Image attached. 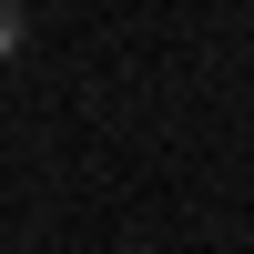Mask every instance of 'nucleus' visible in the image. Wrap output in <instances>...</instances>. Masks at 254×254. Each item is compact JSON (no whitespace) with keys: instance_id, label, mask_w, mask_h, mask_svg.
<instances>
[{"instance_id":"obj_1","label":"nucleus","mask_w":254,"mask_h":254,"mask_svg":"<svg viewBox=\"0 0 254 254\" xmlns=\"http://www.w3.org/2000/svg\"><path fill=\"white\" fill-rule=\"evenodd\" d=\"M20 31H31V10H20V0H0V61L20 51Z\"/></svg>"}]
</instances>
